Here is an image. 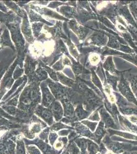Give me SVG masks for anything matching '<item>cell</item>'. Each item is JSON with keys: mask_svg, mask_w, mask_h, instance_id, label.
Instances as JSON below:
<instances>
[{"mask_svg": "<svg viewBox=\"0 0 137 154\" xmlns=\"http://www.w3.org/2000/svg\"><path fill=\"white\" fill-rule=\"evenodd\" d=\"M100 58L98 54L96 53H93L89 57V62L93 66L97 65L99 63Z\"/></svg>", "mask_w": 137, "mask_h": 154, "instance_id": "obj_15", "label": "cell"}, {"mask_svg": "<svg viewBox=\"0 0 137 154\" xmlns=\"http://www.w3.org/2000/svg\"><path fill=\"white\" fill-rule=\"evenodd\" d=\"M76 112L78 117L79 118H85V117L88 115V113L83 110V109L82 108L81 106H78L77 109H76Z\"/></svg>", "mask_w": 137, "mask_h": 154, "instance_id": "obj_17", "label": "cell"}, {"mask_svg": "<svg viewBox=\"0 0 137 154\" xmlns=\"http://www.w3.org/2000/svg\"><path fill=\"white\" fill-rule=\"evenodd\" d=\"M82 123H84L85 125H87V126H88L91 130L94 131L95 129L96 126L97 125V123L92 122L90 121H82Z\"/></svg>", "mask_w": 137, "mask_h": 154, "instance_id": "obj_18", "label": "cell"}, {"mask_svg": "<svg viewBox=\"0 0 137 154\" xmlns=\"http://www.w3.org/2000/svg\"><path fill=\"white\" fill-rule=\"evenodd\" d=\"M131 154H137V152H132Z\"/></svg>", "mask_w": 137, "mask_h": 154, "instance_id": "obj_22", "label": "cell"}, {"mask_svg": "<svg viewBox=\"0 0 137 154\" xmlns=\"http://www.w3.org/2000/svg\"><path fill=\"white\" fill-rule=\"evenodd\" d=\"M130 10L132 11L133 14H134V16L136 18H137V5L134 3H132L130 5Z\"/></svg>", "mask_w": 137, "mask_h": 154, "instance_id": "obj_19", "label": "cell"}, {"mask_svg": "<svg viewBox=\"0 0 137 154\" xmlns=\"http://www.w3.org/2000/svg\"><path fill=\"white\" fill-rule=\"evenodd\" d=\"M106 75L107 78L108 84L113 88L115 91H117V86L118 82V78L116 75H111L109 73V72L106 71Z\"/></svg>", "mask_w": 137, "mask_h": 154, "instance_id": "obj_6", "label": "cell"}, {"mask_svg": "<svg viewBox=\"0 0 137 154\" xmlns=\"http://www.w3.org/2000/svg\"><path fill=\"white\" fill-rule=\"evenodd\" d=\"M131 88L135 93L137 92V75H130L129 78Z\"/></svg>", "mask_w": 137, "mask_h": 154, "instance_id": "obj_12", "label": "cell"}, {"mask_svg": "<svg viewBox=\"0 0 137 154\" xmlns=\"http://www.w3.org/2000/svg\"><path fill=\"white\" fill-rule=\"evenodd\" d=\"M90 119L92 120H94V121H99L100 118H99L98 112H95L94 114H92V115L91 116Z\"/></svg>", "mask_w": 137, "mask_h": 154, "instance_id": "obj_21", "label": "cell"}, {"mask_svg": "<svg viewBox=\"0 0 137 154\" xmlns=\"http://www.w3.org/2000/svg\"><path fill=\"white\" fill-rule=\"evenodd\" d=\"M101 116L102 118L103 121L106 123V125L112 128H116L114 122L112 118L111 117L109 116V114L106 112L103 108L101 109L100 112Z\"/></svg>", "mask_w": 137, "mask_h": 154, "instance_id": "obj_5", "label": "cell"}, {"mask_svg": "<svg viewBox=\"0 0 137 154\" xmlns=\"http://www.w3.org/2000/svg\"><path fill=\"white\" fill-rule=\"evenodd\" d=\"M42 88L43 94V102L45 101V105L49 104L50 102L53 100V98L50 93L49 91V90L46 86H43L42 85Z\"/></svg>", "mask_w": 137, "mask_h": 154, "instance_id": "obj_8", "label": "cell"}, {"mask_svg": "<svg viewBox=\"0 0 137 154\" xmlns=\"http://www.w3.org/2000/svg\"><path fill=\"white\" fill-rule=\"evenodd\" d=\"M60 10L61 12L68 18H73L76 14L75 9L72 7L63 6Z\"/></svg>", "mask_w": 137, "mask_h": 154, "instance_id": "obj_7", "label": "cell"}, {"mask_svg": "<svg viewBox=\"0 0 137 154\" xmlns=\"http://www.w3.org/2000/svg\"><path fill=\"white\" fill-rule=\"evenodd\" d=\"M92 80L93 82L94 83L96 86L99 88L101 91H103V88L102 86V84L101 82L100 79L99 78L97 77V75L96 74L94 70H92Z\"/></svg>", "mask_w": 137, "mask_h": 154, "instance_id": "obj_14", "label": "cell"}, {"mask_svg": "<svg viewBox=\"0 0 137 154\" xmlns=\"http://www.w3.org/2000/svg\"><path fill=\"white\" fill-rule=\"evenodd\" d=\"M53 112L55 115L56 119H60L62 117L63 115V110L61 109L60 104L58 102H55L54 103V106L53 107Z\"/></svg>", "mask_w": 137, "mask_h": 154, "instance_id": "obj_11", "label": "cell"}, {"mask_svg": "<svg viewBox=\"0 0 137 154\" xmlns=\"http://www.w3.org/2000/svg\"><path fill=\"white\" fill-rule=\"evenodd\" d=\"M107 41V37L100 32H95L88 38L89 42L98 46L105 45Z\"/></svg>", "mask_w": 137, "mask_h": 154, "instance_id": "obj_2", "label": "cell"}, {"mask_svg": "<svg viewBox=\"0 0 137 154\" xmlns=\"http://www.w3.org/2000/svg\"><path fill=\"white\" fill-rule=\"evenodd\" d=\"M70 25L80 40H84V38H85L88 33V30L87 29V28L78 24L74 20H72L70 22Z\"/></svg>", "mask_w": 137, "mask_h": 154, "instance_id": "obj_3", "label": "cell"}, {"mask_svg": "<svg viewBox=\"0 0 137 154\" xmlns=\"http://www.w3.org/2000/svg\"><path fill=\"white\" fill-rule=\"evenodd\" d=\"M136 97H137V93H136Z\"/></svg>", "mask_w": 137, "mask_h": 154, "instance_id": "obj_23", "label": "cell"}, {"mask_svg": "<svg viewBox=\"0 0 137 154\" xmlns=\"http://www.w3.org/2000/svg\"><path fill=\"white\" fill-rule=\"evenodd\" d=\"M57 75L59 77V79L61 81V82L63 84H65L66 85H68L69 86H72L74 84V81L68 78L65 75H64L63 74L58 72Z\"/></svg>", "mask_w": 137, "mask_h": 154, "instance_id": "obj_10", "label": "cell"}, {"mask_svg": "<svg viewBox=\"0 0 137 154\" xmlns=\"http://www.w3.org/2000/svg\"><path fill=\"white\" fill-rule=\"evenodd\" d=\"M120 50L123 51L124 52H126L127 53H131L132 52V49L129 46L126 45H120Z\"/></svg>", "mask_w": 137, "mask_h": 154, "instance_id": "obj_20", "label": "cell"}, {"mask_svg": "<svg viewBox=\"0 0 137 154\" xmlns=\"http://www.w3.org/2000/svg\"><path fill=\"white\" fill-rule=\"evenodd\" d=\"M103 66L106 70V72H109L111 74L113 75H119V72L117 71L116 67L115 66L112 57L109 56L106 58L103 63Z\"/></svg>", "mask_w": 137, "mask_h": 154, "instance_id": "obj_4", "label": "cell"}, {"mask_svg": "<svg viewBox=\"0 0 137 154\" xmlns=\"http://www.w3.org/2000/svg\"><path fill=\"white\" fill-rule=\"evenodd\" d=\"M108 46L110 48H115V49H119L120 48V44L118 42V40L114 36L111 35L109 37V41L108 42Z\"/></svg>", "mask_w": 137, "mask_h": 154, "instance_id": "obj_13", "label": "cell"}, {"mask_svg": "<svg viewBox=\"0 0 137 154\" xmlns=\"http://www.w3.org/2000/svg\"><path fill=\"white\" fill-rule=\"evenodd\" d=\"M120 12L122 15L127 20V21H129L130 23H131L135 26L136 25L135 22L134 21L133 18H132V16L130 15L129 9L127 8V7H123L122 8L120 9Z\"/></svg>", "mask_w": 137, "mask_h": 154, "instance_id": "obj_9", "label": "cell"}, {"mask_svg": "<svg viewBox=\"0 0 137 154\" xmlns=\"http://www.w3.org/2000/svg\"><path fill=\"white\" fill-rule=\"evenodd\" d=\"M122 76V77L121 78L120 80L117 85L119 91L121 93L123 96L127 98V100L135 104L136 105H137V99L134 96V95L130 89L129 83L124 78L123 75Z\"/></svg>", "mask_w": 137, "mask_h": 154, "instance_id": "obj_1", "label": "cell"}, {"mask_svg": "<svg viewBox=\"0 0 137 154\" xmlns=\"http://www.w3.org/2000/svg\"><path fill=\"white\" fill-rule=\"evenodd\" d=\"M103 122L100 123H99V126L97 128V130H96V131L95 134L96 135L97 137H101L103 136V135H104V133H105V131H104V129H103Z\"/></svg>", "mask_w": 137, "mask_h": 154, "instance_id": "obj_16", "label": "cell"}]
</instances>
